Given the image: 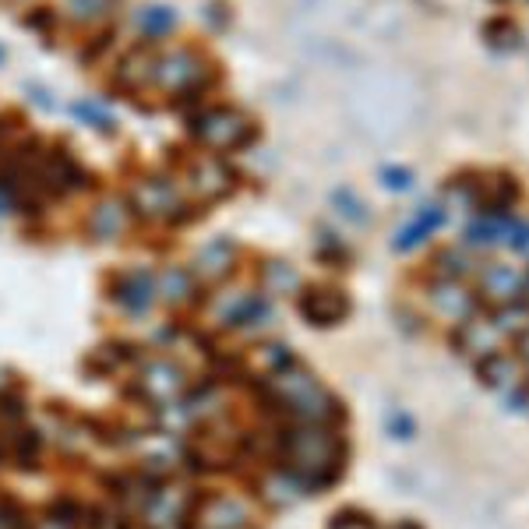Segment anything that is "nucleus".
<instances>
[{"label": "nucleus", "instance_id": "f257e3e1", "mask_svg": "<svg viewBox=\"0 0 529 529\" xmlns=\"http://www.w3.org/2000/svg\"><path fill=\"white\" fill-rule=\"evenodd\" d=\"M286 462H290L293 477L300 484H328V480L339 473V462H343V448L328 431H321L318 424L290 431L286 438Z\"/></svg>", "mask_w": 529, "mask_h": 529}, {"label": "nucleus", "instance_id": "f03ea898", "mask_svg": "<svg viewBox=\"0 0 529 529\" xmlns=\"http://www.w3.org/2000/svg\"><path fill=\"white\" fill-rule=\"evenodd\" d=\"M272 392L290 413H297L304 424H321L336 413V399L318 385L307 371L286 364L283 371L272 374Z\"/></svg>", "mask_w": 529, "mask_h": 529}, {"label": "nucleus", "instance_id": "7ed1b4c3", "mask_svg": "<svg viewBox=\"0 0 529 529\" xmlns=\"http://www.w3.org/2000/svg\"><path fill=\"white\" fill-rule=\"evenodd\" d=\"M194 135L202 138L209 149H233L244 142L247 120L237 110H209L194 120Z\"/></svg>", "mask_w": 529, "mask_h": 529}, {"label": "nucleus", "instance_id": "20e7f679", "mask_svg": "<svg viewBox=\"0 0 529 529\" xmlns=\"http://www.w3.org/2000/svg\"><path fill=\"white\" fill-rule=\"evenodd\" d=\"M205 78V64L191 53L177 50L166 53L163 60H156V71H152V82L163 85L166 92H187Z\"/></svg>", "mask_w": 529, "mask_h": 529}, {"label": "nucleus", "instance_id": "39448f33", "mask_svg": "<svg viewBox=\"0 0 529 529\" xmlns=\"http://www.w3.org/2000/svg\"><path fill=\"white\" fill-rule=\"evenodd\" d=\"M131 202L149 219H173L184 212V202H180L177 187L170 180H142L135 187V194H131Z\"/></svg>", "mask_w": 529, "mask_h": 529}, {"label": "nucleus", "instance_id": "423d86ee", "mask_svg": "<svg viewBox=\"0 0 529 529\" xmlns=\"http://www.w3.org/2000/svg\"><path fill=\"white\" fill-rule=\"evenodd\" d=\"M180 388H184V371L166 364V360L149 364L142 371V378H138V392H142L145 399H152V403H170Z\"/></svg>", "mask_w": 529, "mask_h": 529}, {"label": "nucleus", "instance_id": "0eeeda50", "mask_svg": "<svg viewBox=\"0 0 529 529\" xmlns=\"http://www.w3.org/2000/svg\"><path fill=\"white\" fill-rule=\"evenodd\" d=\"M346 311H350V300L339 290H307L300 297V314L311 325H336L339 318H346Z\"/></svg>", "mask_w": 529, "mask_h": 529}, {"label": "nucleus", "instance_id": "6e6552de", "mask_svg": "<svg viewBox=\"0 0 529 529\" xmlns=\"http://www.w3.org/2000/svg\"><path fill=\"white\" fill-rule=\"evenodd\" d=\"M484 293L501 300V307L522 304V297H526V279H522V272L512 269V265H491V269L484 272Z\"/></svg>", "mask_w": 529, "mask_h": 529}, {"label": "nucleus", "instance_id": "1a4fd4ad", "mask_svg": "<svg viewBox=\"0 0 529 529\" xmlns=\"http://www.w3.org/2000/svg\"><path fill=\"white\" fill-rule=\"evenodd\" d=\"M187 515V494L180 487H163V491H152L149 505H145V519L156 529H170L177 519Z\"/></svg>", "mask_w": 529, "mask_h": 529}, {"label": "nucleus", "instance_id": "9d476101", "mask_svg": "<svg viewBox=\"0 0 529 529\" xmlns=\"http://www.w3.org/2000/svg\"><path fill=\"white\" fill-rule=\"evenodd\" d=\"M498 328L491 325V321H477V318H466V325H462V336H459V346L462 353H470L473 360H484L491 357V353H498Z\"/></svg>", "mask_w": 529, "mask_h": 529}, {"label": "nucleus", "instance_id": "9b49d317", "mask_svg": "<svg viewBox=\"0 0 529 529\" xmlns=\"http://www.w3.org/2000/svg\"><path fill=\"white\" fill-rule=\"evenodd\" d=\"M244 526H247V508L230 498H212L198 512V529H244Z\"/></svg>", "mask_w": 529, "mask_h": 529}, {"label": "nucleus", "instance_id": "f8f14e48", "mask_svg": "<svg viewBox=\"0 0 529 529\" xmlns=\"http://www.w3.org/2000/svg\"><path fill=\"white\" fill-rule=\"evenodd\" d=\"M191 187L202 194V198H219V194L230 191V170H226L219 159H205V163L194 166Z\"/></svg>", "mask_w": 529, "mask_h": 529}, {"label": "nucleus", "instance_id": "ddd939ff", "mask_svg": "<svg viewBox=\"0 0 529 529\" xmlns=\"http://www.w3.org/2000/svg\"><path fill=\"white\" fill-rule=\"evenodd\" d=\"M113 297H117L131 314H145L152 307V279H149V272H131V276H127L124 283L117 286V293H113Z\"/></svg>", "mask_w": 529, "mask_h": 529}, {"label": "nucleus", "instance_id": "4468645a", "mask_svg": "<svg viewBox=\"0 0 529 529\" xmlns=\"http://www.w3.org/2000/svg\"><path fill=\"white\" fill-rule=\"evenodd\" d=\"M434 307H438V311L452 321H466V318H473V311H477V304H473L470 293L462 290V286H455V283L434 286Z\"/></svg>", "mask_w": 529, "mask_h": 529}, {"label": "nucleus", "instance_id": "2eb2a0df", "mask_svg": "<svg viewBox=\"0 0 529 529\" xmlns=\"http://www.w3.org/2000/svg\"><path fill=\"white\" fill-rule=\"evenodd\" d=\"M441 223H445V209H438V205H427V209L420 212V216L413 219L410 226H403V233L395 237V251H410V247L424 244L427 233L438 230Z\"/></svg>", "mask_w": 529, "mask_h": 529}, {"label": "nucleus", "instance_id": "dca6fc26", "mask_svg": "<svg viewBox=\"0 0 529 529\" xmlns=\"http://www.w3.org/2000/svg\"><path fill=\"white\" fill-rule=\"evenodd\" d=\"M477 367H480V378H484V385L508 392V388L515 385V378H519L522 364L515 357H505V353H491V357H484Z\"/></svg>", "mask_w": 529, "mask_h": 529}, {"label": "nucleus", "instance_id": "f3484780", "mask_svg": "<svg viewBox=\"0 0 529 529\" xmlns=\"http://www.w3.org/2000/svg\"><path fill=\"white\" fill-rule=\"evenodd\" d=\"M127 226V209L120 202H103L92 216V233L99 240H117Z\"/></svg>", "mask_w": 529, "mask_h": 529}, {"label": "nucleus", "instance_id": "a211bd4d", "mask_svg": "<svg viewBox=\"0 0 529 529\" xmlns=\"http://www.w3.org/2000/svg\"><path fill=\"white\" fill-rule=\"evenodd\" d=\"M135 22L145 36H163V32H170L173 25H177V15H173L170 8H142Z\"/></svg>", "mask_w": 529, "mask_h": 529}, {"label": "nucleus", "instance_id": "6ab92c4d", "mask_svg": "<svg viewBox=\"0 0 529 529\" xmlns=\"http://www.w3.org/2000/svg\"><path fill=\"white\" fill-rule=\"evenodd\" d=\"M230 261H233L230 244H209L202 251V258H198V272H202V276H223V272L230 269Z\"/></svg>", "mask_w": 529, "mask_h": 529}, {"label": "nucleus", "instance_id": "aec40b11", "mask_svg": "<svg viewBox=\"0 0 529 529\" xmlns=\"http://www.w3.org/2000/svg\"><path fill=\"white\" fill-rule=\"evenodd\" d=\"M508 230L505 219H477V223H470V230H466V240L470 244H494V240H501Z\"/></svg>", "mask_w": 529, "mask_h": 529}, {"label": "nucleus", "instance_id": "412c9836", "mask_svg": "<svg viewBox=\"0 0 529 529\" xmlns=\"http://www.w3.org/2000/svg\"><path fill=\"white\" fill-rule=\"evenodd\" d=\"M152 71H156V60H152L149 50H138L135 57L124 60V82L142 85V82H149L152 78Z\"/></svg>", "mask_w": 529, "mask_h": 529}, {"label": "nucleus", "instance_id": "4be33fe9", "mask_svg": "<svg viewBox=\"0 0 529 529\" xmlns=\"http://www.w3.org/2000/svg\"><path fill=\"white\" fill-rule=\"evenodd\" d=\"M110 4L113 0H71V11H75V18H82V22H96V18L110 15Z\"/></svg>", "mask_w": 529, "mask_h": 529}, {"label": "nucleus", "instance_id": "5701e85b", "mask_svg": "<svg viewBox=\"0 0 529 529\" xmlns=\"http://www.w3.org/2000/svg\"><path fill=\"white\" fill-rule=\"evenodd\" d=\"M187 290H191V276L187 272H180V269H170L163 276V293H166V300H180V297H187Z\"/></svg>", "mask_w": 529, "mask_h": 529}, {"label": "nucleus", "instance_id": "b1692460", "mask_svg": "<svg viewBox=\"0 0 529 529\" xmlns=\"http://www.w3.org/2000/svg\"><path fill=\"white\" fill-rule=\"evenodd\" d=\"M75 117H85L92 127H96V131H110V127H113L110 113L99 110V106H92V103H75Z\"/></svg>", "mask_w": 529, "mask_h": 529}, {"label": "nucleus", "instance_id": "393cba45", "mask_svg": "<svg viewBox=\"0 0 529 529\" xmlns=\"http://www.w3.org/2000/svg\"><path fill=\"white\" fill-rule=\"evenodd\" d=\"M381 177H385V184L392 187V191H406V187H410V173L399 170V166H388Z\"/></svg>", "mask_w": 529, "mask_h": 529}, {"label": "nucleus", "instance_id": "a878e982", "mask_svg": "<svg viewBox=\"0 0 529 529\" xmlns=\"http://www.w3.org/2000/svg\"><path fill=\"white\" fill-rule=\"evenodd\" d=\"M269 283L279 290V286H293V283H297V276H293L286 265H272V269H269Z\"/></svg>", "mask_w": 529, "mask_h": 529}, {"label": "nucleus", "instance_id": "bb28decb", "mask_svg": "<svg viewBox=\"0 0 529 529\" xmlns=\"http://www.w3.org/2000/svg\"><path fill=\"white\" fill-rule=\"evenodd\" d=\"M332 529H374V526L364 515H339V519L332 522Z\"/></svg>", "mask_w": 529, "mask_h": 529}, {"label": "nucleus", "instance_id": "cd10ccee", "mask_svg": "<svg viewBox=\"0 0 529 529\" xmlns=\"http://www.w3.org/2000/svg\"><path fill=\"white\" fill-rule=\"evenodd\" d=\"M39 529H75V519H64V515H46L39 522Z\"/></svg>", "mask_w": 529, "mask_h": 529}, {"label": "nucleus", "instance_id": "c85d7f7f", "mask_svg": "<svg viewBox=\"0 0 529 529\" xmlns=\"http://www.w3.org/2000/svg\"><path fill=\"white\" fill-rule=\"evenodd\" d=\"M445 265L452 276H462V272H466V261H462L459 254H441V269H445Z\"/></svg>", "mask_w": 529, "mask_h": 529}, {"label": "nucleus", "instance_id": "c756f323", "mask_svg": "<svg viewBox=\"0 0 529 529\" xmlns=\"http://www.w3.org/2000/svg\"><path fill=\"white\" fill-rule=\"evenodd\" d=\"M0 529H15V519H11V512H4V508H0Z\"/></svg>", "mask_w": 529, "mask_h": 529}, {"label": "nucleus", "instance_id": "7c9ffc66", "mask_svg": "<svg viewBox=\"0 0 529 529\" xmlns=\"http://www.w3.org/2000/svg\"><path fill=\"white\" fill-rule=\"evenodd\" d=\"M0 57H4V53H0Z\"/></svg>", "mask_w": 529, "mask_h": 529}]
</instances>
